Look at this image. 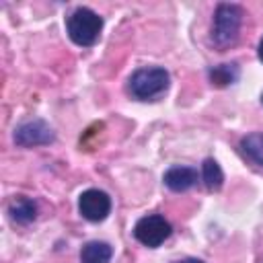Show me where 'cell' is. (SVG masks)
Returning <instances> with one entry per match:
<instances>
[{"label":"cell","mask_w":263,"mask_h":263,"mask_svg":"<svg viewBox=\"0 0 263 263\" xmlns=\"http://www.w3.org/2000/svg\"><path fill=\"white\" fill-rule=\"evenodd\" d=\"M66 29H68L70 39H72L76 45L88 47V45H95L97 39L101 37L103 18H101L95 10L80 6V8H76V10L68 16Z\"/></svg>","instance_id":"obj_1"},{"label":"cell","mask_w":263,"mask_h":263,"mask_svg":"<svg viewBox=\"0 0 263 263\" xmlns=\"http://www.w3.org/2000/svg\"><path fill=\"white\" fill-rule=\"evenodd\" d=\"M242 23V8L236 4H220L214 14L212 41L218 47H228L236 41Z\"/></svg>","instance_id":"obj_2"},{"label":"cell","mask_w":263,"mask_h":263,"mask_svg":"<svg viewBox=\"0 0 263 263\" xmlns=\"http://www.w3.org/2000/svg\"><path fill=\"white\" fill-rule=\"evenodd\" d=\"M168 88V72L164 68H140L129 76V92L136 99L148 101Z\"/></svg>","instance_id":"obj_3"},{"label":"cell","mask_w":263,"mask_h":263,"mask_svg":"<svg viewBox=\"0 0 263 263\" xmlns=\"http://www.w3.org/2000/svg\"><path fill=\"white\" fill-rule=\"evenodd\" d=\"M171 232H173L171 224H168L162 216H158V214L144 216V218H140V220L136 222V226H134V236H136L144 247H150V249L160 247V245L171 236Z\"/></svg>","instance_id":"obj_4"},{"label":"cell","mask_w":263,"mask_h":263,"mask_svg":"<svg viewBox=\"0 0 263 263\" xmlns=\"http://www.w3.org/2000/svg\"><path fill=\"white\" fill-rule=\"evenodd\" d=\"M53 129L43 119H31L14 129V142L18 146H43L53 142Z\"/></svg>","instance_id":"obj_5"},{"label":"cell","mask_w":263,"mask_h":263,"mask_svg":"<svg viewBox=\"0 0 263 263\" xmlns=\"http://www.w3.org/2000/svg\"><path fill=\"white\" fill-rule=\"evenodd\" d=\"M78 210H80L82 218H86L90 222H101L111 212V199L105 191L86 189L78 199Z\"/></svg>","instance_id":"obj_6"},{"label":"cell","mask_w":263,"mask_h":263,"mask_svg":"<svg viewBox=\"0 0 263 263\" xmlns=\"http://www.w3.org/2000/svg\"><path fill=\"white\" fill-rule=\"evenodd\" d=\"M197 181V173L191 166H171L164 173V185L171 191H187Z\"/></svg>","instance_id":"obj_7"},{"label":"cell","mask_w":263,"mask_h":263,"mask_svg":"<svg viewBox=\"0 0 263 263\" xmlns=\"http://www.w3.org/2000/svg\"><path fill=\"white\" fill-rule=\"evenodd\" d=\"M8 214H10V218H12L14 222H18V224H29V222H33V220L37 218V205H35V201L29 199V197H16V199L10 201Z\"/></svg>","instance_id":"obj_8"},{"label":"cell","mask_w":263,"mask_h":263,"mask_svg":"<svg viewBox=\"0 0 263 263\" xmlns=\"http://www.w3.org/2000/svg\"><path fill=\"white\" fill-rule=\"evenodd\" d=\"M111 255H113V249L107 242L92 240V242H86L82 247L80 259H82V263H109Z\"/></svg>","instance_id":"obj_9"},{"label":"cell","mask_w":263,"mask_h":263,"mask_svg":"<svg viewBox=\"0 0 263 263\" xmlns=\"http://www.w3.org/2000/svg\"><path fill=\"white\" fill-rule=\"evenodd\" d=\"M201 175H203L205 187H208L210 191H216V189L222 187L224 175H222L220 164H218L214 158H205V160H203V164H201Z\"/></svg>","instance_id":"obj_10"},{"label":"cell","mask_w":263,"mask_h":263,"mask_svg":"<svg viewBox=\"0 0 263 263\" xmlns=\"http://www.w3.org/2000/svg\"><path fill=\"white\" fill-rule=\"evenodd\" d=\"M236 78H238V68H236V64H220V66H216V68L210 70V80H212V84H216V86H228V84H232Z\"/></svg>","instance_id":"obj_11"},{"label":"cell","mask_w":263,"mask_h":263,"mask_svg":"<svg viewBox=\"0 0 263 263\" xmlns=\"http://www.w3.org/2000/svg\"><path fill=\"white\" fill-rule=\"evenodd\" d=\"M240 148L249 158L263 164V134H249L240 140Z\"/></svg>","instance_id":"obj_12"},{"label":"cell","mask_w":263,"mask_h":263,"mask_svg":"<svg viewBox=\"0 0 263 263\" xmlns=\"http://www.w3.org/2000/svg\"><path fill=\"white\" fill-rule=\"evenodd\" d=\"M259 60L263 62V37H261V41H259Z\"/></svg>","instance_id":"obj_13"},{"label":"cell","mask_w":263,"mask_h":263,"mask_svg":"<svg viewBox=\"0 0 263 263\" xmlns=\"http://www.w3.org/2000/svg\"><path fill=\"white\" fill-rule=\"evenodd\" d=\"M175 263H201L197 259H183V261H175Z\"/></svg>","instance_id":"obj_14"},{"label":"cell","mask_w":263,"mask_h":263,"mask_svg":"<svg viewBox=\"0 0 263 263\" xmlns=\"http://www.w3.org/2000/svg\"><path fill=\"white\" fill-rule=\"evenodd\" d=\"M261 101H263V99H261Z\"/></svg>","instance_id":"obj_15"}]
</instances>
